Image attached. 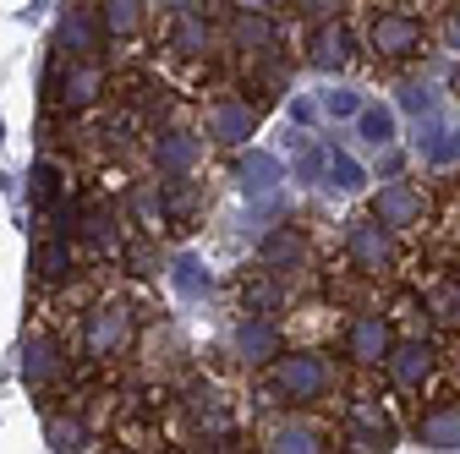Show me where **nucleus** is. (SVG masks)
<instances>
[{
  "label": "nucleus",
  "mask_w": 460,
  "mask_h": 454,
  "mask_svg": "<svg viewBox=\"0 0 460 454\" xmlns=\"http://www.w3.org/2000/svg\"><path fill=\"white\" fill-rule=\"evenodd\" d=\"M269 383H263V394H269V406H279V411H318L329 394H340V367L329 362V351H291L285 345L269 367Z\"/></svg>",
  "instance_id": "f257e3e1"
},
{
  "label": "nucleus",
  "mask_w": 460,
  "mask_h": 454,
  "mask_svg": "<svg viewBox=\"0 0 460 454\" xmlns=\"http://www.w3.org/2000/svg\"><path fill=\"white\" fill-rule=\"evenodd\" d=\"M132 345H137V307L121 301V296L88 301V312L77 323V356L88 367H110V362H121Z\"/></svg>",
  "instance_id": "f03ea898"
},
{
  "label": "nucleus",
  "mask_w": 460,
  "mask_h": 454,
  "mask_svg": "<svg viewBox=\"0 0 460 454\" xmlns=\"http://www.w3.org/2000/svg\"><path fill=\"white\" fill-rule=\"evenodd\" d=\"M428 22L417 17V12H406V6H389V12H373L367 17V28H362V44H367V55L378 66H411V61H422L428 55Z\"/></svg>",
  "instance_id": "7ed1b4c3"
},
{
  "label": "nucleus",
  "mask_w": 460,
  "mask_h": 454,
  "mask_svg": "<svg viewBox=\"0 0 460 454\" xmlns=\"http://www.w3.org/2000/svg\"><path fill=\"white\" fill-rule=\"evenodd\" d=\"M334 432L345 438V449H367V454H384V449L400 443V422H394V411L378 400V394H367V389H351V394H345L340 427H334Z\"/></svg>",
  "instance_id": "20e7f679"
},
{
  "label": "nucleus",
  "mask_w": 460,
  "mask_h": 454,
  "mask_svg": "<svg viewBox=\"0 0 460 454\" xmlns=\"http://www.w3.org/2000/svg\"><path fill=\"white\" fill-rule=\"evenodd\" d=\"M44 93L49 104L72 109V116H83V109H93L104 93H110V72H104V55L99 61H77V55H61V61L49 66L44 77Z\"/></svg>",
  "instance_id": "39448f33"
},
{
  "label": "nucleus",
  "mask_w": 460,
  "mask_h": 454,
  "mask_svg": "<svg viewBox=\"0 0 460 454\" xmlns=\"http://www.w3.org/2000/svg\"><path fill=\"white\" fill-rule=\"evenodd\" d=\"M340 247H345V263H351L362 279H394V268H400V236L384 231L373 214L345 224V241Z\"/></svg>",
  "instance_id": "423d86ee"
},
{
  "label": "nucleus",
  "mask_w": 460,
  "mask_h": 454,
  "mask_svg": "<svg viewBox=\"0 0 460 454\" xmlns=\"http://www.w3.org/2000/svg\"><path fill=\"white\" fill-rule=\"evenodd\" d=\"M438 367L444 362H438V345L428 339V328L422 334H394V345L384 356V372L400 394H428L438 383Z\"/></svg>",
  "instance_id": "0eeeda50"
},
{
  "label": "nucleus",
  "mask_w": 460,
  "mask_h": 454,
  "mask_svg": "<svg viewBox=\"0 0 460 454\" xmlns=\"http://www.w3.org/2000/svg\"><path fill=\"white\" fill-rule=\"evenodd\" d=\"M389 345H394L389 312H351V318H345V328H340V356L351 362L357 372H378L384 356H389Z\"/></svg>",
  "instance_id": "6e6552de"
},
{
  "label": "nucleus",
  "mask_w": 460,
  "mask_h": 454,
  "mask_svg": "<svg viewBox=\"0 0 460 454\" xmlns=\"http://www.w3.org/2000/svg\"><path fill=\"white\" fill-rule=\"evenodd\" d=\"M367 214L394 236H417L428 224V192L411 187V181H384L373 197H367Z\"/></svg>",
  "instance_id": "1a4fd4ad"
},
{
  "label": "nucleus",
  "mask_w": 460,
  "mask_h": 454,
  "mask_svg": "<svg viewBox=\"0 0 460 454\" xmlns=\"http://www.w3.org/2000/svg\"><path fill=\"white\" fill-rule=\"evenodd\" d=\"M411 438L422 443V449H460V389H428V406L417 411V422H411Z\"/></svg>",
  "instance_id": "9d476101"
},
{
  "label": "nucleus",
  "mask_w": 460,
  "mask_h": 454,
  "mask_svg": "<svg viewBox=\"0 0 460 454\" xmlns=\"http://www.w3.org/2000/svg\"><path fill=\"white\" fill-rule=\"evenodd\" d=\"M258 449H269V454H318V449H334V432H329V422H318L307 411H291V416H279L258 432Z\"/></svg>",
  "instance_id": "9b49d317"
},
{
  "label": "nucleus",
  "mask_w": 460,
  "mask_h": 454,
  "mask_svg": "<svg viewBox=\"0 0 460 454\" xmlns=\"http://www.w3.org/2000/svg\"><path fill=\"white\" fill-rule=\"evenodd\" d=\"M66 378H72L66 345H61L55 334H33L28 345H22V383H28L33 394H61Z\"/></svg>",
  "instance_id": "f8f14e48"
},
{
  "label": "nucleus",
  "mask_w": 460,
  "mask_h": 454,
  "mask_svg": "<svg viewBox=\"0 0 460 454\" xmlns=\"http://www.w3.org/2000/svg\"><path fill=\"white\" fill-rule=\"evenodd\" d=\"M258 132V104L236 99V93H219L203 109V137L219 148H247V137Z\"/></svg>",
  "instance_id": "ddd939ff"
},
{
  "label": "nucleus",
  "mask_w": 460,
  "mask_h": 454,
  "mask_svg": "<svg viewBox=\"0 0 460 454\" xmlns=\"http://www.w3.org/2000/svg\"><path fill=\"white\" fill-rule=\"evenodd\" d=\"M230 351H236V362H242L247 372H263V367L285 351V328H279V318H274V312H247V318L236 323Z\"/></svg>",
  "instance_id": "4468645a"
},
{
  "label": "nucleus",
  "mask_w": 460,
  "mask_h": 454,
  "mask_svg": "<svg viewBox=\"0 0 460 454\" xmlns=\"http://www.w3.org/2000/svg\"><path fill=\"white\" fill-rule=\"evenodd\" d=\"M351 61H357V33L345 28L340 17L313 22V33H307V66L313 72H345Z\"/></svg>",
  "instance_id": "2eb2a0df"
},
{
  "label": "nucleus",
  "mask_w": 460,
  "mask_h": 454,
  "mask_svg": "<svg viewBox=\"0 0 460 454\" xmlns=\"http://www.w3.org/2000/svg\"><path fill=\"white\" fill-rule=\"evenodd\" d=\"M33 279H39V285H72V279L83 274V247L72 241V236H39L33 241Z\"/></svg>",
  "instance_id": "dca6fc26"
},
{
  "label": "nucleus",
  "mask_w": 460,
  "mask_h": 454,
  "mask_svg": "<svg viewBox=\"0 0 460 454\" xmlns=\"http://www.w3.org/2000/svg\"><path fill=\"white\" fill-rule=\"evenodd\" d=\"M258 263L269 268V274H302L307 263H313V241H307V231L302 224H274V231L258 241Z\"/></svg>",
  "instance_id": "f3484780"
},
{
  "label": "nucleus",
  "mask_w": 460,
  "mask_h": 454,
  "mask_svg": "<svg viewBox=\"0 0 460 454\" xmlns=\"http://www.w3.org/2000/svg\"><path fill=\"white\" fill-rule=\"evenodd\" d=\"M148 153H154V170H159V176H198V164H203V137L187 132V127H164Z\"/></svg>",
  "instance_id": "a211bd4d"
},
{
  "label": "nucleus",
  "mask_w": 460,
  "mask_h": 454,
  "mask_svg": "<svg viewBox=\"0 0 460 454\" xmlns=\"http://www.w3.org/2000/svg\"><path fill=\"white\" fill-rule=\"evenodd\" d=\"M121 224H127V219L115 214L110 203H93V208L77 214V241H83L93 258H121V241H127Z\"/></svg>",
  "instance_id": "6ab92c4d"
},
{
  "label": "nucleus",
  "mask_w": 460,
  "mask_h": 454,
  "mask_svg": "<svg viewBox=\"0 0 460 454\" xmlns=\"http://www.w3.org/2000/svg\"><path fill=\"white\" fill-rule=\"evenodd\" d=\"M230 44H236L247 61H269V55L279 49L274 12H236V17H230Z\"/></svg>",
  "instance_id": "aec40b11"
},
{
  "label": "nucleus",
  "mask_w": 460,
  "mask_h": 454,
  "mask_svg": "<svg viewBox=\"0 0 460 454\" xmlns=\"http://www.w3.org/2000/svg\"><path fill=\"white\" fill-rule=\"evenodd\" d=\"M61 44H66V55H77V61H99V55L110 49L99 6H72L66 22H61Z\"/></svg>",
  "instance_id": "412c9836"
},
{
  "label": "nucleus",
  "mask_w": 460,
  "mask_h": 454,
  "mask_svg": "<svg viewBox=\"0 0 460 454\" xmlns=\"http://www.w3.org/2000/svg\"><path fill=\"white\" fill-rule=\"evenodd\" d=\"M170 55H181V61H203V55H214V22L192 6L176 12V22H170Z\"/></svg>",
  "instance_id": "4be33fe9"
},
{
  "label": "nucleus",
  "mask_w": 460,
  "mask_h": 454,
  "mask_svg": "<svg viewBox=\"0 0 460 454\" xmlns=\"http://www.w3.org/2000/svg\"><path fill=\"white\" fill-rule=\"evenodd\" d=\"M99 22H104V39L132 44L148 28V0H99Z\"/></svg>",
  "instance_id": "5701e85b"
},
{
  "label": "nucleus",
  "mask_w": 460,
  "mask_h": 454,
  "mask_svg": "<svg viewBox=\"0 0 460 454\" xmlns=\"http://www.w3.org/2000/svg\"><path fill=\"white\" fill-rule=\"evenodd\" d=\"M236 296H242L247 312H279V301H285V279L269 274V268L258 263V268H247V274L236 279Z\"/></svg>",
  "instance_id": "b1692460"
},
{
  "label": "nucleus",
  "mask_w": 460,
  "mask_h": 454,
  "mask_svg": "<svg viewBox=\"0 0 460 454\" xmlns=\"http://www.w3.org/2000/svg\"><path fill=\"white\" fill-rule=\"evenodd\" d=\"M318 181L323 187H340V192H362V181H367V170L345 153V148H334V143H318Z\"/></svg>",
  "instance_id": "393cba45"
},
{
  "label": "nucleus",
  "mask_w": 460,
  "mask_h": 454,
  "mask_svg": "<svg viewBox=\"0 0 460 454\" xmlns=\"http://www.w3.org/2000/svg\"><path fill=\"white\" fill-rule=\"evenodd\" d=\"M422 312H428V323H438V328H460V279H455V274L433 279V285L422 291Z\"/></svg>",
  "instance_id": "a878e982"
},
{
  "label": "nucleus",
  "mask_w": 460,
  "mask_h": 454,
  "mask_svg": "<svg viewBox=\"0 0 460 454\" xmlns=\"http://www.w3.org/2000/svg\"><path fill=\"white\" fill-rule=\"evenodd\" d=\"M127 219L137 224V236H154L159 241V231H164V197H159V181H143V187H132V208H127Z\"/></svg>",
  "instance_id": "bb28decb"
},
{
  "label": "nucleus",
  "mask_w": 460,
  "mask_h": 454,
  "mask_svg": "<svg viewBox=\"0 0 460 454\" xmlns=\"http://www.w3.org/2000/svg\"><path fill=\"white\" fill-rule=\"evenodd\" d=\"M44 438H49V449H93V427L83 422V416H72V411H44Z\"/></svg>",
  "instance_id": "cd10ccee"
},
{
  "label": "nucleus",
  "mask_w": 460,
  "mask_h": 454,
  "mask_svg": "<svg viewBox=\"0 0 460 454\" xmlns=\"http://www.w3.org/2000/svg\"><path fill=\"white\" fill-rule=\"evenodd\" d=\"M357 127H362L367 148H394V137H400V121H394L389 104H362L357 109Z\"/></svg>",
  "instance_id": "c85d7f7f"
},
{
  "label": "nucleus",
  "mask_w": 460,
  "mask_h": 454,
  "mask_svg": "<svg viewBox=\"0 0 460 454\" xmlns=\"http://www.w3.org/2000/svg\"><path fill=\"white\" fill-rule=\"evenodd\" d=\"M28 192H33V203L39 208H49V203H61L72 187H66V170L55 164V159H39L33 164V176H28Z\"/></svg>",
  "instance_id": "c756f323"
},
{
  "label": "nucleus",
  "mask_w": 460,
  "mask_h": 454,
  "mask_svg": "<svg viewBox=\"0 0 460 454\" xmlns=\"http://www.w3.org/2000/svg\"><path fill=\"white\" fill-rule=\"evenodd\" d=\"M242 187H247V192H269V187H279V159L252 148V153L242 159Z\"/></svg>",
  "instance_id": "7c9ffc66"
},
{
  "label": "nucleus",
  "mask_w": 460,
  "mask_h": 454,
  "mask_svg": "<svg viewBox=\"0 0 460 454\" xmlns=\"http://www.w3.org/2000/svg\"><path fill=\"white\" fill-rule=\"evenodd\" d=\"M170 279H176V291H181V296H203V291H208V274H203L192 258H181L176 268H170Z\"/></svg>",
  "instance_id": "2f4dec72"
},
{
  "label": "nucleus",
  "mask_w": 460,
  "mask_h": 454,
  "mask_svg": "<svg viewBox=\"0 0 460 454\" xmlns=\"http://www.w3.org/2000/svg\"><path fill=\"white\" fill-rule=\"evenodd\" d=\"M357 109H362V99H357V93H345V88L323 93V116H329V121H357Z\"/></svg>",
  "instance_id": "473e14b6"
},
{
  "label": "nucleus",
  "mask_w": 460,
  "mask_h": 454,
  "mask_svg": "<svg viewBox=\"0 0 460 454\" xmlns=\"http://www.w3.org/2000/svg\"><path fill=\"white\" fill-rule=\"evenodd\" d=\"M296 12L313 17V22H323V17H340V0H296Z\"/></svg>",
  "instance_id": "72a5a7b5"
},
{
  "label": "nucleus",
  "mask_w": 460,
  "mask_h": 454,
  "mask_svg": "<svg viewBox=\"0 0 460 454\" xmlns=\"http://www.w3.org/2000/svg\"><path fill=\"white\" fill-rule=\"evenodd\" d=\"M438 39L449 49H460V6H444V22H438Z\"/></svg>",
  "instance_id": "f704fd0d"
},
{
  "label": "nucleus",
  "mask_w": 460,
  "mask_h": 454,
  "mask_svg": "<svg viewBox=\"0 0 460 454\" xmlns=\"http://www.w3.org/2000/svg\"><path fill=\"white\" fill-rule=\"evenodd\" d=\"M230 12H279V0H225Z\"/></svg>",
  "instance_id": "c9c22d12"
},
{
  "label": "nucleus",
  "mask_w": 460,
  "mask_h": 454,
  "mask_svg": "<svg viewBox=\"0 0 460 454\" xmlns=\"http://www.w3.org/2000/svg\"><path fill=\"white\" fill-rule=\"evenodd\" d=\"M449 93H455V99H460V61H455V66H449Z\"/></svg>",
  "instance_id": "e433bc0d"
},
{
  "label": "nucleus",
  "mask_w": 460,
  "mask_h": 454,
  "mask_svg": "<svg viewBox=\"0 0 460 454\" xmlns=\"http://www.w3.org/2000/svg\"><path fill=\"white\" fill-rule=\"evenodd\" d=\"M154 6H164V12H181V6H192V0H154Z\"/></svg>",
  "instance_id": "4c0bfd02"
},
{
  "label": "nucleus",
  "mask_w": 460,
  "mask_h": 454,
  "mask_svg": "<svg viewBox=\"0 0 460 454\" xmlns=\"http://www.w3.org/2000/svg\"><path fill=\"white\" fill-rule=\"evenodd\" d=\"M449 274H455V279H460V263H455V268H449Z\"/></svg>",
  "instance_id": "58836bf2"
},
{
  "label": "nucleus",
  "mask_w": 460,
  "mask_h": 454,
  "mask_svg": "<svg viewBox=\"0 0 460 454\" xmlns=\"http://www.w3.org/2000/svg\"><path fill=\"white\" fill-rule=\"evenodd\" d=\"M455 236H460V219H455Z\"/></svg>",
  "instance_id": "ea45409f"
},
{
  "label": "nucleus",
  "mask_w": 460,
  "mask_h": 454,
  "mask_svg": "<svg viewBox=\"0 0 460 454\" xmlns=\"http://www.w3.org/2000/svg\"><path fill=\"white\" fill-rule=\"evenodd\" d=\"M406 6H417V0H406Z\"/></svg>",
  "instance_id": "a19ab883"
}]
</instances>
